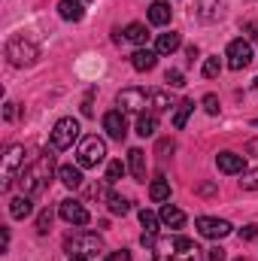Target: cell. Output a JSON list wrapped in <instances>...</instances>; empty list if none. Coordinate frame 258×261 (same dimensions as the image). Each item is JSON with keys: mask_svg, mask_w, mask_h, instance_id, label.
<instances>
[{"mask_svg": "<svg viewBox=\"0 0 258 261\" xmlns=\"http://www.w3.org/2000/svg\"><path fill=\"white\" fill-rule=\"evenodd\" d=\"M243 34H246L249 40H258V21H246V24H243Z\"/></svg>", "mask_w": 258, "mask_h": 261, "instance_id": "38", "label": "cell"}, {"mask_svg": "<svg viewBox=\"0 0 258 261\" xmlns=\"http://www.w3.org/2000/svg\"><path fill=\"white\" fill-rule=\"evenodd\" d=\"M104 130L113 137V140H125L128 137V122H125V113L122 110H113V113H107L104 116Z\"/></svg>", "mask_w": 258, "mask_h": 261, "instance_id": "11", "label": "cell"}, {"mask_svg": "<svg viewBox=\"0 0 258 261\" xmlns=\"http://www.w3.org/2000/svg\"><path fill=\"white\" fill-rule=\"evenodd\" d=\"M170 15H173V9H170V3H164V0H155V3L149 6V21H152L155 28L170 24Z\"/></svg>", "mask_w": 258, "mask_h": 261, "instance_id": "15", "label": "cell"}, {"mask_svg": "<svg viewBox=\"0 0 258 261\" xmlns=\"http://www.w3.org/2000/svg\"><path fill=\"white\" fill-rule=\"evenodd\" d=\"M179 43H183L179 34H173V31H170V34H161L158 43H155V52H158V55H173V52L179 49Z\"/></svg>", "mask_w": 258, "mask_h": 261, "instance_id": "21", "label": "cell"}, {"mask_svg": "<svg viewBox=\"0 0 258 261\" xmlns=\"http://www.w3.org/2000/svg\"><path fill=\"white\" fill-rule=\"evenodd\" d=\"M228 67L231 70H243V67H249L252 64V46L240 37V40H231L228 43Z\"/></svg>", "mask_w": 258, "mask_h": 261, "instance_id": "6", "label": "cell"}, {"mask_svg": "<svg viewBox=\"0 0 258 261\" xmlns=\"http://www.w3.org/2000/svg\"><path fill=\"white\" fill-rule=\"evenodd\" d=\"M194 225H197V234H200V237H207V240H222V237H228V234H231V225H228L225 219L200 216Z\"/></svg>", "mask_w": 258, "mask_h": 261, "instance_id": "7", "label": "cell"}, {"mask_svg": "<svg viewBox=\"0 0 258 261\" xmlns=\"http://www.w3.org/2000/svg\"><path fill=\"white\" fill-rule=\"evenodd\" d=\"M237 261H249V258H237Z\"/></svg>", "mask_w": 258, "mask_h": 261, "instance_id": "46", "label": "cell"}, {"mask_svg": "<svg viewBox=\"0 0 258 261\" xmlns=\"http://www.w3.org/2000/svg\"><path fill=\"white\" fill-rule=\"evenodd\" d=\"M146 103H149V91H143V88H125V91H119V107L125 113H143Z\"/></svg>", "mask_w": 258, "mask_h": 261, "instance_id": "10", "label": "cell"}, {"mask_svg": "<svg viewBox=\"0 0 258 261\" xmlns=\"http://www.w3.org/2000/svg\"><path fill=\"white\" fill-rule=\"evenodd\" d=\"M58 179L64 182L67 189H79V186H82V167H79V164H76V167H73V164H61V167H58Z\"/></svg>", "mask_w": 258, "mask_h": 261, "instance_id": "18", "label": "cell"}, {"mask_svg": "<svg viewBox=\"0 0 258 261\" xmlns=\"http://www.w3.org/2000/svg\"><path fill=\"white\" fill-rule=\"evenodd\" d=\"M240 240H246V243L258 240V225H246V228H240Z\"/></svg>", "mask_w": 258, "mask_h": 261, "instance_id": "35", "label": "cell"}, {"mask_svg": "<svg viewBox=\"0 0 258 261\" xmlns=\"http://www.w3.org/2000/svg\"><path fill=\"white\" fill-rule=\"evenodd\" d=\"M64 249L73 255V258H91L94 252H100V249H104V240H100V234L82 231V234H76V237H70V240H67Z\"/></svg>", "mask_w": 258, "mask_h": 261, "instance_id": "3", "label": "cell"}, {"mask_svg": "<svg viewBox=\"0 0 258 261\" xmlns=\"http://www.w3.org/2000/svg\"><path fill=\"white\" fill-rule=\"evenodd\" d=\"M228 255H225V249L222 246H213V249H207V261H225Z\"/></svg>", "mask_w": 258, "mask_h": 261, "instance_id": "37", "label": "cell"}, {"mask_svg": "<svg viewBox=\"0 0 258 261\" xmlns=\"http://www.w3.org/2000/svg\"><path fill=\"white\" fill-rule=\"evenodd\" d=\"M158 219L161 216H155L152 210H140V225L146 228V234H158Z\"/></svg>", "mask_w": 258, "mask_h": 261, "instance_id": "29", "label": "cell"}, {"mask_svg": "<svg viewBox=\"0 0 258 261\" xmlns=\"http://www.w3.org/2000/svg\"><path fill=\"white\" fill-rule=\"evenodd\" d=\"M246 155H258V137H252V140L246 143Z\"/></svg>", "mask_w": 258, "mask_h": 261, "instance_id": "41", "label": "cell"}, {"mask_svg": "<svg viewBox=\"0 0 258 261\" xmlns=\"http://www.w3.org/2000/svg\"><path fill=\"white\" fill-rule=\"evenodd\" d=\"M58 15H61L64 21H82L85 6H82V0H61V3H58Z\"/></svg>", "mask_w": 258, "mask_h": 261, "instance_id": "16", "label": "cell"}, {"mask_svg": "<svg viewBox=\"0 0 258 261\" xmlns=\"http://www.w3.org/2000/svg\"><path fill=\"white\" fill-rule=\"evenodd\" d=\"M149 197H152L155 203L167 200V197H170V186H167V179H155V182L149 186Z\"/></svg>", "mask_w": 258, "mask_h": 261, "instance_id": "27", "label": "cell"}, {"mask_svg": "<svg viewBox=\"0 0 258 261\" xmlns=\"http://www.w3.org/2000/svg\"><path fill=\"white\" fill-rule=\"evenodd\" d=\"M155 130H158V116H155V113H140V119H137V134H140V137H155Z\"/></svg>", "mask_w": 258, "mask_h": 261, "instance_id": "22", "label": "cell"}, {"mask_svg": "<svg viewBox=\"0 0 258 261\" xmlns=\"http://www.w3.org/2000/svg\"><path fill=\"white\" fill-rule=\"evenodd\" d=\"M228 9V0H197V15L203 21H219Z\"/></svg>", "mask_w": 258, "mask_h": 261, "instance_id": "12", "label": "cell"}, {"mask_svg": "<svg viewBox=\"0 0 258 261\" xmlns=\"http://www.w3.org/2000/svg\"><path fill=\"white\" fill-rule=\"evenodd\" d=\"M240 189H243V192H258V170H243Z\"/></svg>", "mask_w": 258, "mask_h": 261, "instance_id": "32", "label": "cell"}, {"mask_svg": "<svg viewBox=\"0 0 258 261\" xmlns=\"http://www.w3.org/2000/svg\"><path fill=\"white\" fill-rule=\"evenodd\" d=\"M128 167H131V173H134V179L146 182V152L143 149H131L128 152Z\"/></svg>", "mask_w": 258, "mask_h": 261, "instance_id": "17", "label": "cell"}, {"mask_svg": "<svg viewBox=\"0 0 258 261\" xmlns=\"http://www.w3.org/2000/svg\"><path fill=\"white\" fill-rule=\"evenodd\" d=\"M155 64H158V52H155V49H137V52L131 55V67L140 70V73H149Z\"/></svg>", "mask_w": 258, "mask_h": 261, "instance_id": "14", "label": "cell"}, {"mask_svg": "<svg viewBox=\"0 0 258 261\" xmlns=\"http://www.w3.org/2000/svg\"><path fill=\"white\" fill-rule=\"evenodd\" d=\"M107 206H110V213H113V216H125V213L131 210V200L125 195L110 192V195H107Z\"/></svg>", "mask_w": 258, "mask_h": 261, "instance_id": "24", "label": "cell"}, {"mask_svg": "<svg viewBox=\"0 0 258 261\" xmlns=\"http://www.w3.org/2000/svg\"><path fill=\"white\" fill-rule=\"evenodd\" d=\"M203 110H207L210 116H216V113H219V97H216V94H207V97H203Z\"/></svg>", "mask_w": 258, "mask_h": 261, "instance_id": "36", "label": "cell"}, {"mask_svg": "<svg viewBox=\"0 0 258 261\" xmlns=\"http://www.w3.org/2000/svg\"><path fill=\"white\" fill-rule=\"evenodd\" d=\"M6 58H9L12 67H31L40 58V46L28 34H15V37L6 40Z\"/></svg>", "mask_w": 258, "mask_h": 261, "instance_id": "2", "label": "cell"}, {"mask_svg": "<svg viewBox=\"0 0 258 261\" xmlns=\"http://www.w3.org/2000/svg\"><path fill=\"white\" fill-rule=\"evenodd\" d=\"M34 213V203H31V195H18L9 200V216L12 219H28Z\"/></svg>", "mask_w": 258, "mask_h": 261, "instance_id": "19", "label": "cell"}, {"mask_svg": "<svg viewBox=\"0 0 258 261\" xmlns=\"http://www.w3.org/2000/svg\"><path fill=\"white\" fill-rule=\"evenodd\" d=\"M58 216H61L64 222H70V225H88V222H91L88 210H85L79 200H73V197L61 200V206H58Z\"/></svg>", "mask_w": 258, "mask_h": 261, "instance_id": "8", "label": "cell"}, {"mask_svg": "<svg viewBox=\"0 0 258 261\" xmlns=\"http://www.w3.org/2000/svg\"><path fill=\"white\" fill-rule=\"evenodd\" d=\"M149 107H152V113L158 116V113H167V110L173 107V100H170L167 91H149Z\"/></svg>", "mask_w": 258, "mask_h": 261, "instance_id": "23", "label": "cell"}, {"mask_svg": "<svg viewBox=\"0 0 258 261\" xmlns=\"http://www.w3.org/2000/svg\"><path fill=\"white\" fill-rule=\"evenodd\" d=\"M155 261H200V249H189V252H173V255H164L158 252Z\"/></svg>", "mask_w": 258, "mask_h": 261, "instance_id": "28", "label": "cell"}, {"mask_svg": "<svg viewBox=\"0 0 258 261\" xmlns=\"http://www.w3.org/2000/svg\"><path fill=\"white\" fill-rule=\"evenodd\" d=\"M107 261H131V252L128 249H119V252H110Z\"/></svg>", "mask_w": 258, "mask_h": 261, "instance_id": "39", "label": "cell"}, {"mask_svg": "<svg viewBox=\"0 0 258 261\" xmlns=\"http://www.w3.org/2000/svg\"><path fill=\"white\" fill-rule=\"evenodd\" d=\"M3 119H6V122L15 119V103H12V100H6V107H3Z\"/></svg>", "mask_w": 258, "mask_h": 261, "instance_id": "40", "label": "cell"}, {"mask_svg": "<svg viewBox=\"0 0 258 261\" xmlns=\"http://www.w3.org/2000/svg\"><path fill=\"white\" fill-rule=\"evenodd\" d=\"M52 170H55V155H52V152L37 155L34 164L21 167V179H18V182H21V192H24V195H40V192L49 186Z\"/></svg>", "mask_w": 258, "mask_h": 261, "instance_id": "1", "label": "cell"}, {"mask_svg": "<svg viewBox=\"0 0 258 261\" xmlns=\"http://www.w3.org/2000/svg\"><path fill=\"white\" fill-rule=\"evenodd\" d=\"M194 113V100H183V103H176V113H173V128H186V122H189V116Z\"/></svg>", "mask_w": 258, "mask_h": 261, "instance_id": "25", "label": "cell"}, {"mask_svg": "<svg viewBox=\"0 0 258 261\" xmlns=\"http://www.w3.org/2000/svg\"><path fill=\"white\" fill-rule=\"evenodd\" d=\"M158 152H173V140H161L158 143Z\"/></svg>", "mask_w": 258, "mask_h": 261, "instance_id": "43", "label": "cell"}, {"mask_svg": "<svg viewBox=\"0 0 258 261\" xmlns=\"http://www.w3.org/2000/svg\"><path fill=\"white\" fill-rule=\"evenodd\" d=\"M125 40H131V43H137V46H143L146 40H149V34H146V24H140V21H134V24H128L125 31Z\"/></svg>", "mask_w": 258, "mask_h": 261, "instance_id": "26", "label": "cell"}, {"mask_svg": "<svg viewBox=\"0 0 258 261\" xmlns=\"http://www.w3.org/2000/svg\"><path fill=\"white\" fill-rule=\"evenodd\" d=\"M161 222H164L167 228H183V225H186V213H183L179 206H173V203H164V206H161Z\"/></svg>", "mask_w": 258, "mask_h": 261, "instance_id": "20", "label": "cell"}, {"mask_svg": "<svg viewBox=\"0 0 258 261\" xmlns=\"http://www.w3.org/2000/svg\"><path fill=\"white\" fill-rule=\"evenodd\" d=\"M76 140H79V122H76V119H61V122H55V128H52V149H55V152L70 149Z\"/></svg>", "mask_w": 258, "mask_h": 261, "instance_id": "5", "label": "cell"}, {"mask_svg": "<svg viewBox=\"0 0 258 261\" xmlns=\"http://www.w3.org/2000/svg\"><path fill=\"white\" fill-rule=\"evenodd\" d=\"M164 82H167L170 88H183V85H186V76H183V70H167V73H164Z\"/></svg>", "mask_w": 258, "mask_h": 261, "instance_id": "33", "label": "cell"}, {"mask_svg": "<svg viewBox=\"0 0 258 261\" xmlns=\"http://www.w3.org/2000/svg\"><path fill=\"white\" fill-rule=\"evenodd\" d=\"M104 158H107V143L100 137H85L79 143V152H76V164L79 167H97Z\"/></svg>", "mask_w": 258, "mask_h": 261, "instance_id": "4", "label": "cell"}, {"mask_svg": "<svg viewBox=\"0 0 258 261\" xmlns=\"http://www.w3.org/2000/svg\"><path fill=\"white\" fill-rule=\"evenodd\" d=\"M49 228H52V213L43 210L40 219H37V234H49Z\"/></svg>", "mask_w": 258, "mask_h": 261, "instance_id": "34", "label": "cell"}, {"mask_svg": "<svg viewBox=\"0 0 258 261\" xmlns=\"http://www.w3.org/2000/svg\"><path fill=\"white\" fill-rule=\"evenodd\" d=\"M82 116H94V107H91V97H85V103H82Z\"/></svg>", "mask_w": 258, "mask_h": 261, "instance_id": "42", "label": "cell"}, {"mask_svg": "<svg viewBox=\"0 0 258 261\" xmlns=\"http://www.w3.org/2000/svg\"><path fill=\"white\" fill-rule=\"evenodd\" d=\"M18 167H24V149L21 146H9V152L3 155V189H9V182L18 173Z\"/></svg>", "mask_w": 258, "mask_h": 261, "instance_id": "9", "label": "cell"}, {"mask_svg": "<svg viewBox=\"0 0 258 261\" xmlns=\"http://www.w3.org/2000/svg\"><path fill=\"white\" fill-rule=\"evenodd\" d=\"M70 261H88V258H70Z\"/></svg>", "mask_w": 258, "mask_h": 261, "instance_id": "44", "label": "cell"}, {"mask_svg": "<svg viewBox=\"0 0 258 261\" xmlns=\"http://www.w3.org/2000/svg\"><path fill=\"white\" fill-rule=\"evenodd\" d=\"M255 91H258V79H255Z\"/></svg>", "mask_w": 258, "mask_h": 261, "instance_id": "45", "label": "cell"}, {"mask_svg": "<svg viewBox=\"0 0 258 261\" xmlns=\"http://www.w3.org/2000/svg\"><path fill=\"white\" fill-rule=\"evenodd\" d=\"M216 167L222 173H243V155H237V152H219L216 155Z\"/></svg>", "mask_w": 258, "mask_h": 261, "instance_id": "13", "label": "cell"}, {"mask_svg": "<svg viewBox=\"0 0 258 261\" xmlns=\"http://www.w3.org/2000/svg\"><path fill=\"white\" fill-rule=\"evenodd\" d=\"M219 73H222V61H219V55H213V58L203 61V76H207V79H216Z\"/></svg>", "mask_w": 258, "mask_h": 261, "instance_id": "31", "label": "cell"}, {"mask_svg": "<svg viewBox=\"0 0 258 261\" xmlns=\"http://www.w3.org/2000/svg\"><path fill=\"white\" fill-rule=\"evenodd\" d=\"M122 176H125V164H122V161H110V167H107V182L116 186Z\"/></svg>", "mask_w": 258, "mask_h": 261, "instance_id": "30", "label": "cell"}]
</instances>
